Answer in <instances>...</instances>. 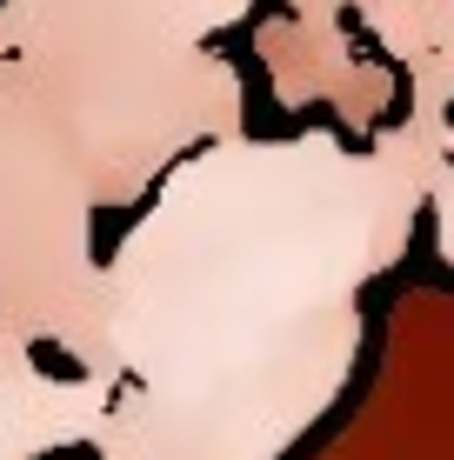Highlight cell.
<instances>
[{
    "label": "cell",
    "instance_id": "cell-1",
    "mask_svg": "<svg viewBox=\"0 0 454 460\" xmlns=\"http://www.w3.org/2000/svg\"><path fill=\"white\" fill-rule=\"evenodd\" d=\"M428 167L408 120L227 127L120 208L101 253L107 407L87 460H288L361 367Z\"/></svg>",
    "mask_w": 454,
    "mask_h": 460
},
{
    "label": "cell",
    "instance_id": "cell-2",
    "mask_svg": "<svg viewBox=\"0 0 454 460\" xmlns=\"http://www.w3.org/2000/svg\"><path fill=\"white\" fill-rule=\"evenodd\" d=\"M254 13L261 0H0V34L114 220L174 154L247 127V67L221 40Z\"/></svg>",
    "mask_w": 454,
    "mask_h": 460
},
{
    "label": "cell",
    "instance_id": "cell-3",
    "mask_svg": "<svg viewBox=\"0 0 454 460\" xmlns=\"http://www.w3.org/2000/svg\"><path fill=\"white\" fill-rule=\"evenodd\" d=\"M107 407V380L67 367L34 341L0 327V460L87 454Z\"/></svg>",
    "mask_w": 454,
    "mask_h": 460
},
{
    "label": "cell",
    "instance_id": "cell-4",
    "mask_svg": "<svg viewBox=\"0 0 454 460\" xmlns=\"http://www.w3.org/2000/svg\"><path fill=\"white\" fill-rule=\"evenodd\" d=\"M0 60H7V34H0Z\"/></svg>",
    "mask_w": 454,
    "mask_h": 460
}]
</instances>
